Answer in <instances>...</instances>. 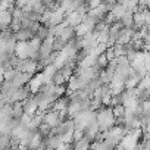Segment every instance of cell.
<instances>
[{
	"label": "cell",
	"mask_w": 150,
	"mask_h": 150,
	"mask_svg": "<svg viewBox=\"0 0 150 150\" xmlns=\"http://www.w3.org/2000/svg\"><path fill=\"white\" fill-rule=\"evenodd\" d=\"M134 12H135V9H128L127 13L121 18L124 27H132L134 25Z\"/></svg>",
	"instance_id": "obj_14"
},
{
	"label": "cell",
	"mask_w": 150,
	"mask_h": 150,
	"mask_svg": "<svg viewBox=\"0 0 150 150\" xmlns=\"http://www.w3.org/2000/svg\"><path fill=\"white\" fill-rule=\"evenodd\" d=\"M52 129H53V127H52V125H49V124H47V122H44V121H43V122H41V125L38 127V132H40L44 138H46V137H49V135L52 134Z\"/></svg>",
	"instance_id": "obj_19"
},
{
	"label": "cell",
	"mask_w": 150,
	"mask_h": 150,
	"mask_svg": "<svg viewBox=\"0 0 150 150\" xmlns=\"http://www.w3.org/2000/svg\"><path fill=\"white\" fill-rule=\"evenodd\" d=\"M66 43H68V41H66L63 37H54V40H53V49L57 50V52H62V50L65 49Z\"/></svg>",
	"instance_id": "obj_18"
},
{
	"label": "cell",
	"mask_w": 150,
	"mask_h": 150,
	"mask_svg": "<svg viewBox=\"0 0 150 150\" xmlns=\"http://www.w3.org/2000/svg\"><path fill=\"white\" fill-rule=\"evenodd\" d=\"M15 35H16L18 41H30L31 38L35 37V33L33 30H30V28H21L19 31L15 33Z\"/></svg>",
	"instance_id": "obj_9"
},
{
	"label": "cell",
	"mask_w": 150,
	"mask_h": 150,
	"mask_svg": "<svg viewBox=\"0 0 150 150\" xmlns=\"http://www.w3.org/2000/svg\"><path fill=\"white\" fill-rule=\"evenodd\" d=\"M84 16H86V15L80 13L78 11L66 12V15H65V21H63V22H65L66 25H71V27H78V25L83 22Z\"/></svg>",
	"instance_id": "obj_2"
},
{
	"label": "cell",
	"mask_w": 150,
	"mask_h": 150,
	"mask_svg": "<svg viewBox=\"0 0 150 150\" xmlns=\"http://www.w3.org/2000/svg\"><path fill=\"white\" fill-rule=\"evenodd\" d=\"M15 53H16L21 59L30 57V43H28V41H18L16 49H15Z\"/></svg>",
	"instance_id": "obj_8"
},
{
	"label": "cell",
	"mask_w": 150,
	"mask_h": 150,
	"mask_svg": "<svg viewBox=\"0 0 150 150\" xmlns=\"http://www.w3.org/2000/svg\"><path fill=\"white\" fill-rule=\"evenodd\" d=\"M49 35H50V28L41 24V25H40V28L37 30V33H35V37H38L40 40H46Z\"/></svg>",
	"instance_id": "obj_16"
},
{
	"label": "cell",
	"mask_w": 150,
	"mask_h": 150,
	"mask_svg": "<svg viewBox=\"0 0 150 150\" xmlns=\"http://www.w3.org/2000/svg\"><path fill=\"white\" fill-rule=\"evenodd\" d=\"M97 121L100 125V131H108L116 124V116L113 113L112 106H103L100 110H97Z\"/></svg>",
	"instance_id": "obj_1"
},
{
	"label": "cell",
	"mask_w": 150,
	"mask_h": 150,
	"mask_svg": "<svg viewBox=\"0 0 150 150\" xmlns=\"http://www.w3.org/2000/svg\"><path fill=\"white\" fill-rule=\"evenodd\" d=\"M33 77H34V75H31V74H28V72L18 71V72H16V75H15V78L12 80V83H13L15 86H18V87H22V86L28 84V83L31 81V78H33Z\"/></svg>",
	"instance_id": "obj_5"
},
{
	"label": "cell",
	"mask_w": 150,
	"mask_h": 150,
	"mask_svg": "<svg viewBox=\"0 0 150 150\" xmlns=\"http://www.w3.org/2000/svg\"><path fill=\"white\" fill-rule=\"evenodd\" d=\"M113 75H115V71L106 66L105 69H102V71H100L99 78L102 80V83H103V84H110V81L113 80Z\"/></svg>",
	"instance_id": "obj_10"
},
{
	"label": "cell",
	"mask_w": 150,
	"mask_h": 150,
	"mask_svg": "<svg viewBox=\"0 0 150 150\" xmlns=\"http://www.w3.org/2000/svg\"><path fill=\"white\" fill-rule=\"evenodd\" d=\"M134 28L132 27H122L119 31V37H118V43H128L134 38Z\"/></svg>",
	"instance_id": "obj_7"
},
{
	"label": "cell",
	"mask_w": 150,
	"mask_h": 150,
	"mask_svg": "<svg viewBox=\"0 0 150 150\" xmlns=\"http://www.w3.org/2000/svg\"><path fill=\"white\" fill-rule=\"evenodd\" d=\"M144 62H146L147 71L150 74V50H144Z\"/></svg>",
	"instance_id": "obj_24"
},
{
	"label": "cell",
	"mask_w": 150,
	"mask_h": 150,
	"mask_svg": "<svg viewBox=\"0 0 150 150\" xmlns=\"http://www.w3.org/2000/svg\"><path fill=\"white\" fill-rule=\"evenodd\" d=\"M60 37H63L66 41H69V40H72L74 37H77V30H75V27L65 25V28H63V31H62Z\"/></svg>",
	"instance_id": "obj_13"
},
{
	"label": "cell",
	"mask_w": 150,
	"mask_h": 150,
	"mask_svg": "<svg viewBox=\"0 0 150 150\" xmlns=\"http://www.w3.org/2000/svg\"><path fill=\"white\" fill-rule=\"evenodd\" d=\"M75 30H77V35H86L87 33H90V31H91V30L84 24V22H81L78 27H75Z\"/></svg>",
	"instance_id": "obj_23"
},
{
	"label": "cell",
	"mask_w": 150,
	"mask_h": 150,
	"mask_svg": "<svg viewBox=\"0 0 150 150\" xmlns=\"http://www.w3.org/2000/svg\"><path fill=\"white\" fill-rule=\"evenodd\" d=\"M0 21H2V28H8L11 27L12 21H13V15L9 9H3L2 15H0Z\"/></svg>",
	"instance_id": "obj_11"
},
{
	"label": "cell",
	"mask_w": 150,
	"mask_h": 150,
	"mask_svg": "<svg viewBox=\"0 0 150 150\" xmlns=\"http://www.w3.org/2000/svg\"><path fill=\"white\" fill-rule=\"evenodd\" d=\"M0 150H11V134L0 132Z\"/></svg>",
	"instance_id": "obj_15"
},
{
	"label": "cell",
	"mask_w": 150,
	"mask_h": 150,
	"mask_svg": "<svg viewBox=\"0 0 150 150\" xmlns=\"http://www.w3.org/2000/svg\"><path fill=\"white\" fill-rule=\"evenodd\" d=\"M22 103H24V109H25L27 113L34 115V113L40 109V108H38V102H37V99H35L34 94H31L30 97H27L25 100H22Z\"/></svg>",
	"instance_id": "obj_4"
},
{
	"label": "cell",
	"mask_w": 150,
	"mask_h": 150,
	"mask_svg": "<svg viewBox=\"0 0 150 150\" xmlns=\"http://www.w3.org/2000/svg\"><path fill=\"white\" fill-rule=\"evenodd\" d=\"M109 57L106 56V53H102V54H99V59H97V66L100 68V69H105L108 65H109Z\"/></svg>",
	"instance_id": "obj_21"
},
{
	"label": "cell",
	"mask_w": 150,
	"mask_h": 150,
	"mask_svg": "<svg viewBox=\"0 0 150 150\" xmlns=\"http://www.w3.org/2000/svg\"><path fill=\"white\" fill-rule=\"evenodd\" d=\"M52 81H53L54 84H57V86H59V84H65V83L68 81V78H66L65 75H63V72H62L60 69H57V71H56V74L53 75Z\"/></svg>",
	"instance_id": "obj_20"
},
{
	"label": "cell",
	"mask_w": 150,
	"mask_h": 150,
	"mask_svg": "<svg viewBox=\"0 0 150 150\" xmlns=\"http://www.w3.org/2000/svg\"><path fill=\"white\" fill-rule=\"evenodd\" d=\"M100 132V125H99V121L97 119H94V121H91L86 128H84V134L91 140V143L96 140V137H97V134Z\"/></svg>",
	"instance_id": "obj_3"
},
{
	"label": "cell",
	"mask_w": 150,
	"mask_h": 150,
	"mask_svg": "<svg viewBox=\"0 0 150 150\" xmlns=\"http://www.w3.org/2000/svg\"><path fill=\"white\" fill-rule=\"evenodd\" d=\"M24 113H25L24 103H22V102H15V103H13V118H18V119H19Z\"/></svg>",
	"instance_id": "obj_17"
},
{
	"label": "cell",
	"mask_w": 150,
	"mask_h": 150,
	"mask_svg": "<svg viewBox=\"0 0 150 150\" xmlns=\"http://www.w3.org/2000/svg\"><path fill=\"white\" fill-rule=\"evenodd\" d=\"M74 149H75V150H86V149H91V140H90L87 135H84L81 140H78V141H75V143H74Z\"/></svg>",
	"instance_id": "obj_12"
},
{
	"label": "cell",
	"mask_w": 150,
	"mask_h": 150,
	"mask_svg": "<svg viewBox=\"0 0 150 150\" xmlns=\"http://www.w3.org/2000/svg\"><path fill=\"white\" fill-rule=\"evenodd\" d=\"M13 118V103H6L0 108V122H6Z\"/></svg>",
	"instance_id": "obj_6"
},
{
	"label": "cell",
	"mask_w": 150,
	"mask_h": 150,
	"mask_svg": "<svg viewBox=\"0 0 150 150\" xmlns=\"http://www.w3.org/2000/svg\"><path fill=\"white\" fill-rule=\"evenodd\" d=\"M97 37H99V41H100V43H105V44H108V43H109V40H110L109 28H106L105 31L99 33V34H97Z\"/></svg>",
	"instance_id": "obj_22"
},
{
	"label": "cell",
	"mask_w": 150,
	"mask_h": 150,
	"mask_svg": "<svg viewBox=\"0 0 150 150\" xmlns=\"http://www.w3.org/2000/svg\"><path fill=\"white\" fill-rule=\"evenodd\" d=\"M30 0H15V8H24Z\"/></svg>",
	"instance_id": "obj_25"
}]
</instances>
